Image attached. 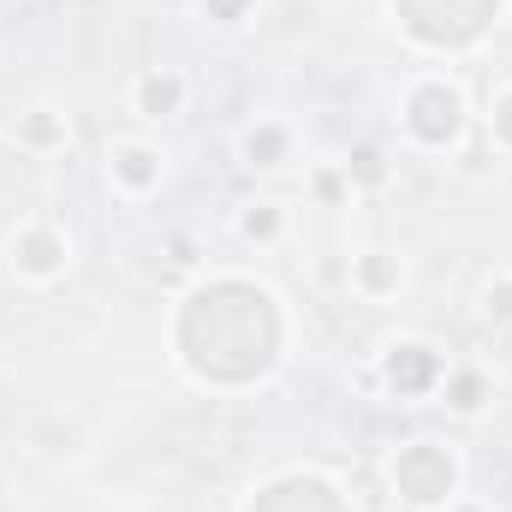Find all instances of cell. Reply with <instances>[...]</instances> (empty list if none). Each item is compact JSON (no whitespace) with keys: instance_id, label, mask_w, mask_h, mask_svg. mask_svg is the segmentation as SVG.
<instances>
[{"instance_id":"6da1fadb","label":"cell","mask_w":512,"mask_h":512,"mask_svg":"<svg viewBox=\"0 0 512 512\" xmlns=\"http://www.w3.org/2000/svg\"><path fill=\"white\" fill-rule=\"evenodd\" d=\"M185 358L197 376L239 382L268 370L274 358V298L245 280H221L191 298L185 310Z\"/></svg>"},{"instance_id":"7a4b0ae2","label":"cell","mask_w":512,"mask_h":512,"mask_svg":"<svg viewBox=\"0 0 512 512\" xmlns=\"http://www.w3.org/2000/svg\"><path fill=\"white\" fill-rule=\"evenodd\" d=\"M459 126H465V102H459V90H453V84L429 78V84H417V90H411V102H405V131H411L417 143L447 149V143L459 137Z\"/></svg>"},{"instance_id":"3957f363","label":"cell","mask_w":512,"mask_h":512,"mask_svg":"<svg viewBox=\"0 0 512 512\" xmlns=\"http://www.w3.org/2000/svg\"><path fill=\"white\" fill-rule=\"evenodd\" d=\"M393 483H399V495H405V501L435 507V501H447V495H453V459H447L441 447L417 441V447H405V453H399Z\"/></svg>"},{"instance_id":"277c9868","label":"cell","mask_w":512,"mask_h":512,"mask_svg":"<svg viewBox=\"0 0 512 512\" xmlns=\"http://www.w3.org/2000/svg\"><path fill=\"white\" fill-rule=\"evenodd\" d=\"M12 268H18L24 280H54V274H66V239H60L48 221L18 227V233H12Z\"/></svg>"},{"instance_id":"5b68a950","label":"cell","mask_w":512,"mask_h":512,"mask_svg":"<svg viewBox=\"0 0 512 512\" xmlns=\"http://www.w3.org/2000/svg\"><path fill=\"white\" fill-rule=\"evenodd\" d=\"M108 155H114V185H126L131 197H149V191L161 185V155H155L149 143H137V137H120Z\"/></svg>"},{"instance_id":"8992f818","label":"cell","mask_w":512,"mask_h":512,"mask_svg":"<svg viewBox=\"0 0 512 512\" xmlns=\"http://www.w3.org/2000/svg\"><path fill=\"white\" fill-rule=\"evenodd\" d=\"M387 382L399 387V393H423V387L441 382V364H435L429 346H393L387 352Z\"/></svg>"},{"instance_id":"52a82bcc","label":"cell","mask_w":512,"mask_h":512,"mask_svg":"<svg viewBox=\"0 0 512 512\" xmlns=\"http://www.w3.org/2000/svg\"><path fill=\"white\" fill-rule=\"evenodd\" d=\"M179 102H185L179 72H143V78H137V114L167 120V114H179Z\"/></svg>"},{"instance_id":"ba28073f","label":"cell","mask_w":512,"mask_h":512,"mask_svg":"<svg viewBox=\"0 0 512 512\" xmlns=\"http://www.w3.org/2000/svg\"><path fill=\"white\" fill-rule=\"evenodd\" d=\"M441 393H447V405H453L459 417H477L483 399H489V376H483V370H447V376H441Z\"/></svg>"},{"instance_id":"9c48e42d","label":"cell","mask_w":512,"mask_h":512,"mask_svg":"<svg viewBox=\"0 0 512 512\" xmlns=\"http://www.w3.org/2000/svg\"><path fill=\"white\" fill-rule=\"evenodd\" d=\"M405 280V268H399V256H387V251H370V256H358V292H370V298H382V292H393Z\"/></svg>"},{"instance_id":"30bf717a","label":"cell","mask_w":512,"mask_h":512,"mask_svg":"<svg viewBox=\"0 0 512 512\" xmlns=\"http://www.w3.org/2000/svg\"><path fill=\"white\" fill-rule=\"evenodd\" d=\"M245 155H251V167H280V155H286V131L280 126H262L245 137Z\"/></svg>"},{"instance_id":"8fae6325","label":"cell","mask_w":512,"mask_h":512,"mask_svg":"<svg viewBox=\"0 0 512 512\" xmlns=\"http://www.w3.org/2000/svg\"><path fill=\"white\" fill-rule=\"evenodd\" d=\"M280 227H286V215H280L274 203H256L251 215H245V233H251V239H262V245H268V239H280Z\"/></svg>"},{"instance_id":"7c38bea8","label":"cell","mask_w":512,"mask_h":512,"mask_svg":"<svg viewBox=\"0 0 512 512\" xmlns=\"http://www.w3.org/2000/svg\"><path fill=\"white\" fill-rule=\"evenodd\" d=\"M24 143H36V149H54V143H66V126H60L54 114H30V120H24Z\"/></svg>"},{"instance_id":"4fadbf2b","label":"cell","mask_w":512,"mask_h":512,"mask_svg":"<svg viewBox=\"0 0 512 512\" xmlns=\"http://www.w3.org/2000/svg\"><path fill=\"white\" fill-rule=\"evenodd\" d=\"M489 131H495V143H507L512 149V84L507 90H495V102H489Z\"/></svg>"},{"instance_id":"5bb4252c","label":"cell","mask_w":512,"mask_h":512,"mask_svg":"<svg viewBox=\"0 0 512 512\" xmlns=\"http://www.w3.org/2000/svg\"><path fill=\"white\" fill-rule=\"evenodd\" d=\"M483 316H489V322H512V280L489 286V298H483Z\"/></svg>"},{"instance_id":"9a60e30c","label":"cell","mask_w":512,"mask_h":512,"mask_svg":"<svg viewBox=\"0 0 512 512\" xmlns=\"http://www.w3.org/2000/svg\"><path fill=\"white\" fill-rule=\"evenodd\" d=\"M346 173H358V179H382V155H376V149H358V155L346 161Z\"/></svg>"},{"instance_id":"2e32d148","label":"cell","mask_w":512,"mask_h":512,"mask_svg":"<svg viewBox=\"0 0 512 512\" xmlns=\"http://www.w3.org/2000/svg\"><path fill=\"white\" fill-rule=\"evenodd\" d=\"M203 6H209V12H221L227 24H233V18H245V0H203Z\"/></svg>"}]
</instances>
